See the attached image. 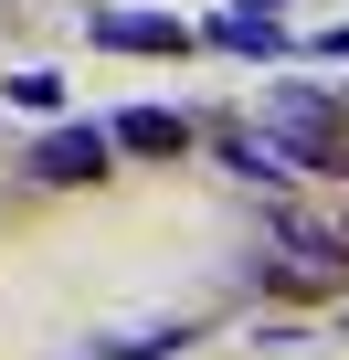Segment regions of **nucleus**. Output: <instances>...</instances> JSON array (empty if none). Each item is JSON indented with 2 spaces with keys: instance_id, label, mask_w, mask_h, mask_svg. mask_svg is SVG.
Returning <instances> with one entry per match:
<instances>
[{
  "instance_id": "nucleus-9",
  "label": "nucleus",
  "mask_w": 349,
  "mask_h": 360,
  "mask_svg": "<svg viewBox=\"0 0 349 360\" xmlns=\"http://www.w3.org/2000/svg\"><path fill=\"white\" fill-rule=\"evenodd\" d=\"M223 11H286V0H223Z\"/></svg>"
},
{
  "instance_id": "nucleus-2",
  "label": "nucleus",
  "mask_w": 349,
  "mask_h": 360,
  "mask_svg": "<svg viewBox=\"0 0 349 360\" xmlns=\"http://www.w3.org/2000/svg\"><path fill=\"white\" fill-rule=\"evenodd\" d=\"M96 43L106 53H191V32L169 11H96Z\"/></svg>"
},
{
  "instance_id": "nucleus-7",
  "label": "nucleus",
  "mask_w": 349,
  "mask_h": 360,
  "mask_svg": "<svg viewBox=\"0 0 349 360\" xmlns=\"http://www.w3.org/2000/svg\"><path fill=\"white\" fill-rule=\"evenodd\" d=\"M11 106H64V75H11Z\"/></svg>"
},
{
  "instance_id": "nucleus-3",
  "label": "nucleus",
  "mask_w": 349,
  "mask_h": 360,
  "mask_svg": "<svg viewBox=\"0 0 349 360\" xmlns=\"http://www.w3.org/2000/svg\"><path fill=\"white\" fill-rule=\"evenodd\" d=\"M106 148H117L106 127H53V138L32 148V180H96V169H106Z\"/></svg>"
},
{
  "instance_id": "nucleus-6",
  "label": "nucleus",
  "mask_w": 349,
  "mask_h": 360,
  "mask_svg": "<svg viewBox=\"0 0 349 360\" xmlns=\"http://www.w3.org/2000/svg\"><path fill=\"white\" fill-rule=\"evenodd\" d=\"M191 339V318H148V328H127V339H96L85 360H159V349H180Z\"/></svg>"
},
{
  "instance_id": "nucleus-8",
  "label": "nucleus",
  "mask_w": 349,
  "mask_h": 360,
  "mask_svg": "<svg viewBox=\"0 0 349 360\" xmlns=\"http://www.w3.org/2000/svg\"><path fill=\"white\" fill-rule=\"evenodd\" d=\"M307 53H328V64H349V22H338V32H317Z\"/></svg>"
},
{
  "instance_id": "nucleus-4",
  "label": "nucleus",
  "mask_w": 349,
  "mask_h": 360,
  "mask_svg": "<svg viewBox=\"0 0 349 360\" xmlns=\"http://www.w3.org/2000/svg\"><path fill=\"white\" fill-rule=\"evenodd\" d=\"M212 43H223V53H244V64H275V53H286V22H275V11H223V22H212Z\"/></svg>"
},
{
  "instance_id": "nucleus-5",
  "label": "nucleus",
  "mask_w": 349,
  "mask_h": 360,
  "mask_svg": "<svg viewBox=\"0 0 349 360\" xmlns=\"http://www.w3.org/2000/svg\"><path fill=\"white\" fill-rule=\"evenodd\" d=\"M106 138H117V148H191V117H180V106H127Z\"/></svg>"
},
{
  "instance_id": "nucleus-1",
  "label": "nucleus",
  "mask_w": 349,
  "mask_h": 360,
  "mask_svg": "<svg viewBox=\"0 0 349 360\" xmlns=\"http://www.w3.org/2000/svg\"><path fill=\"white\" fill-rule=\"evenodd\" d=\"M265 138L296 169H349V96H328V85H265Z\"/></svg>"
}]
</instances>
